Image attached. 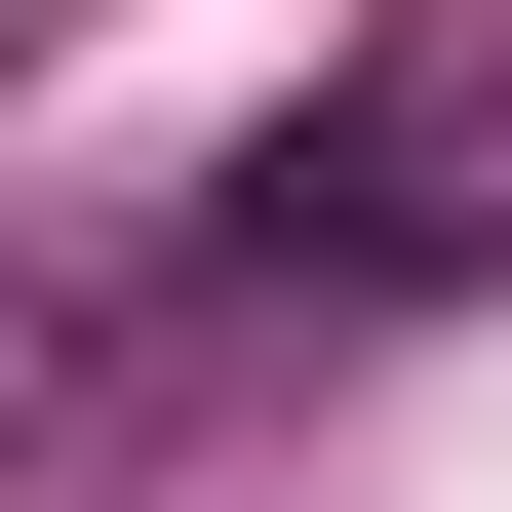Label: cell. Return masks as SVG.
<instances>
[{
    "label": "cell",
    "instance_id": "1",
    "mask_svg": "<svg viewBox=\"0 0 512 512\" xmlns=\"http://www.w3.org/2000/svg\"><path fill=\"white\" fill-rule=\"evenodd\" d=\"M473 276H512V0H394V40L316 79V119H276L237 158V237H197V316H473Z\"/></svg>",
    "mask_w": 512,
    "mask_h": 512
}]
</instances>
